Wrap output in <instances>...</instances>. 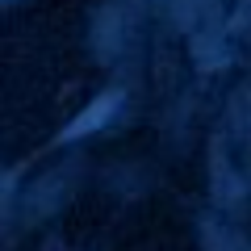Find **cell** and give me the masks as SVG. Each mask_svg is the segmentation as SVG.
<instances>
[{
  "label": "cell",
  "mask_w": 251,
  "mask_h": 251,
  "mask_svg": "<svg viewBox=\"0 0 251 251\" xmlns=\"http://www.w3.org/2000/svg\"><path fill=\"white\" fill-rule=\"evenodd\" d=\"M113 105H117V97H100L97 105H88V113H84V117H80L75 126H67V134H72V138L88 134V130H92V126H97V122H100V117H105V113H109Z\"/></svg>",
  "instance_id": "cell-1"
}]
</instances>
